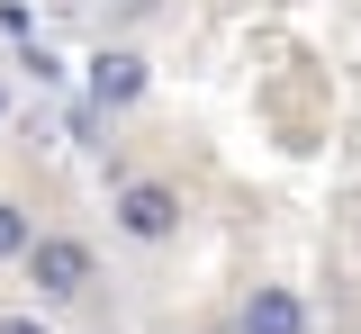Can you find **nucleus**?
<instances>
[{"mask_svg": "<svg viewBox=\"0 0 361 334\" xmlns=\"http://www.w3.org/2000/svg\"><path fill=\"white\" fill-rule=\"evenodd\" d=\"M27 280H37V298H82L90 289V253L73 235H37L27 244Z\"/></svg>", "mask_w": 361, "mask_h": 334, "instance_id": "1", "label": "nucleus"}, {"mask_svg": "<svg viewBox=\"0 0 361 334\" xmlns=\"http://www.w3.org/2000/svg\"><path fill=\"white\" fill-rule=\"evenodd\" d=\"M118 226H127L135 244H163L180 226V199L163 190V181H127V190H118Z\"/></svg>", "mask_w": 361, "mask_h": 334, "instance_id": "2", "label": "nucleus"}, {"mask_svg": "<svg viewBox=\"0 0 361 334\" xmlns=\"http://www.w3.org/2000/svg\"><path fill=\"white\" fill-rule=\"evenodd\" d=\"M244 334H307V298L298 289H253L244 298Z\"/></svg>", "mask_w": 361, "mask_h": 334, "instance_id": "3", "label": "nucleus"}, {"mask_svg": "<svg viewBox=\"0 0 361 334\" xmlns=\"http://www.w3.org/2000/svg\"><path fill=\"white\" fill-rule=\"evenodd\" d=\"M90 99H99V109L145 99V63H135V54H99V63H90Z\"/></svg>", "mask_w": 361, "mask_h": 334, "instance_id": "4", "label": "nucleus"}, {"mask_svg": "<svg viewBox=\"0 0 361 334\" xmlns=\"http://www.w3.org/2000/svg\"><path fill=\"white\" fill-rule=\"evenodd\" d=\"M27 208H9V199H0V262H27Z\"/></svg>", "mask_w": 361, "mask_h": 334, "instance_id": "5", "label": "nucleus"}, {"mask_svg": "<svg viewBox=\"0 0 361 334\" xmlns=\"http://www.w3.org/2000/svg\"><path fill=\"white\" fill-rule=\"evenodd\" d=\"M0 334H45V326H37V316H0Z\"/></svg>", "mask_w": 361, "mask_h": 334, "instance_id": "6", "label": "nucleus"}, {"mask_svg": "<svg viewBox=\"0 0 361 334\" xmlns=\"http://www.w3.org/2000/svg\"><path fill=\"white\" fill-rule=\"evenodd\" d=\"M0 109H9V99H0Z\"/></svg>", "mask_w": 361, "mask_h": 334, "instance_id": "7", "label": "nucleus"}]
</instances>
